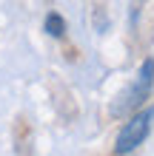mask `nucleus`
Instances as JSON below:
<instances>
[{"mask_svg": "<svg viewBox=\"0 0 154 156\" xmlns=\"http://www.w3.org/2000/svg\"><path fill=\"white\" fill-rule=\"evenodd\" d=\"M151 85H154V60H146V62L140 66V74H137V82H134V88L129 91L126 102L117 108V111H126V108H137L143 99L148 97Z\"/></svg>", "mask_w": 154, "mask_h": 156, "instance_id": "f03ea898", "label": "nucleus"}, {"mask_svg": "<svg viewBox=\"0 0 154 156\" xmlns=\"http://www.w3.org/2000/svg\"><path fill=\"white\" fill-rule=\"evenodd\" d=\"M46 31L51 34V37H63V34H66V20H63L60 14H49L46 17Z\"/></svg>", "mask_w": 154, "mask_h": 156, "instance_id": "7ed1b4c3", "label": "nucleus"}, {"mask_svg": "<svg viewBox=\"0 0 154 156\" xmlns=\"http://www.w3.org/2000/svg\"><path fill=\"white\" fill-rule=\"evenodd\" d=\"M151 119H154V108H148V111H143L137 116H131L129 122L123 125L120 136H117V145H114V153L117 156H126L131 151H137L143 142H146V136L151 131Z\"/></svg>", "mask_w": 154, "mask_h": 156, "instance_id": "f257e3e1", "label": "nucleus"}]
</instances>
